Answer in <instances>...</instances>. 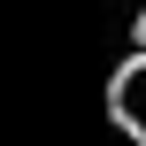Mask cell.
<instances>
[{
    "label": "cell",
    "mask_w": 146,
    "mask_h": 146,
    "mask_svg": "<svg viewBox=\"0 0 146 146\" xmlns=\"http://www.w3.org/2000/svg\"><path fill=\"white\" fill-rule=\"evenodd\" d=\"M108 115H115V131H131L146 146V46L115 69V85H108Z\"/></svg>",
    "instance_id": "1"
},
{
    "label": "cell",
    "mask_w": 146,
    "mask_h": 146,
    "mask_svg": "<svg viewBox=\"0 0 146 146\" xmlns=\"http://www.w3.org/2000/svg\"><path fill=\"white\" fill-rule=\"evenodd\" d=\"M139 46H146V8H139Z\"/></svg>",
    "instance_id": "2"
}]
</instances>
